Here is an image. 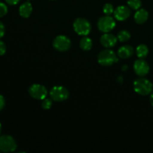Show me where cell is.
<instances>
[{"mask_svg": "<svg viewBox=\"0 0 153 153\" xmlns=\"http://www.w3.org/2000/svg\"><path fill=\"white\" fill-rule=\"evenodd\" d=\"M149 13L145 9H140L134 14V20L137 23L143 24L148 19Z\"/></svg>", "mask_w": 153, "mask_h": 153, "instance_id": "7c38bea8", "label": "cell"}, {"mask_svg": "<svg viewBox=\"0 0 153 153\" xmlns=\"http://www.w3.org/2000/svg\"><path fill=\"white\" fill-rule=\"evenodd\" d=\"M6 52V46L4 42L0 40V55H3Z\"/></svg>", "mask_w": 153, "mask_h": 153, "instance_id": "7402d4cb", "label": "cell"}, {"mask_svg": "<svg viewBox=\"0 0 153 153\" xmlns=\"http://www.w3.org/2000/svg\"><path fill=\"white\" fill-rule=\"evenodd\" d=\"M114 17L116 18L117 20L123 21L126 20L129 17L130 14H131V11L130 9L126 6H119L117 7L114 11Z\"/></svg>", "mask_w": 153, "mask_h": 153, "instance_id": "30bf717a", "label": "cell"}, {"mask_svg": "<svg viewBox=\"0 0 153 153\" xmlns=\"http://www.w3.org/2000/svg\"><path fill=\"white\" fill-rule=\"evenodd\" d=\"M51 99L55 102H62L69 98L70 93L68 90L63 86H55L49 93Z\"/></svg>", "mask_w": 153, "mask_h": 153, "instance_id": "3957f363", "label": "cell"}, {"mask_svg": "<svg viewBox=\"0 0 153 153\" xmlns=\"http://www.w3.org/2000/svg\"><path fill=\"white\" fill-rule=\"evenodd\" d=\"M73 28L75 31L79 35L86 36L91 32V23L84 18H78L73 22Z\"/></svg>", "mask_w": 153, "mask_h": 153, "instance_id": "277c9868", "label": "cell"}, {"mask_svg": "<svg viewBox=\"0 0 153 153\" xmlns=\"http://www.w3.org/2000/svg\"><path fill=\"white\" fill-rule=\"evenodd\" d=\"M1 123H0V133H1Z\"/></svg>", "mask_w": 153, "mask_h": 153, "instance_id": "83f0119b", "label": "cell"}, {"mask_svg": "<svg viewBox=\"0 0 153 153\" xmlns=\"http://www.w3.org/2000/svg\"><path fill=\"white\" fill-rule=\"evenodd\" d=\"M97 25L98 28L101 31L104 33H108L114 28L116 22L114 18L110 16V15H106L99 19Z\"/></svg>", "mask_w": 153, "mask_h": 153, "instance_id": "8992f818", "label": "cell"}, {"mask_svg": "<svg viewBox=\"0 0 153 153\" xmlns=\"http://www.w3.org/2000/svg\"><path fill=\"white\" fill-rule=\"evenodd\" d=\"M71 42L67 37L59 35L55 38L53 41V46L56 50L59 52H65L70 48Z\"/></svg>", "mask_w": 153, "mask_h": 153, "instance_id": "ba28073f", "label": "cell"}, {"mask_svg": "<svg viewBox=\"0 0 153 153\" xmlns=\"http://www.w3.org/2000/svg\"><path fill=\"white\" fill-rule=\"evenodd\" d=\"M128 4L133 10H138L141 6L140 0H128Z\"/></svg>", "mask_w": 153, "mask_h": 153, "instance_id": "ac0fdd59", "label": "cell"}, {"mask_svg": "<svg viewBox=\"0 0 153 153\" xmlns=\"http://www.w3.org/2000/svg\"><path fill=\"white\" fill-rule=\"evenodd\" d=\"M28 93L31 97L36 100H44L47 96V90L43 85L34 84L32 85L28 89Z\"/></svg>", "mask_w": 153, "mask_h": 153, "instance_id": "52a82bcc", "label": "cell"}, {"mask_svg": "<svg viewBox=\"0 0 153 153\" xmlns=\"http://www.w3.org/2000/svg\"><path fill=\"white\" fill-rule=\"evenodd\" d=\"M101 44L105 48H111L116 45L117 42V37L111 34H104L100 38Z\"/></svg>", "mask_w": 153, "mask_h": 153, "instance_id": "8fae6325", "label": "cell"}, {"mask_svg": "<svg viewBox=\"0 0 153 153\" xmlns=\"http://www.w3.org/2000/svg\"><path fill=\"white\" fill-rule=\"evenodd\" d=\"M136 52L139 58H144L147 56L149 53V49L145 44H140L137 47Z\"/></svg>", "mask_w": 153, "mask_h": 153, "instance_id": "9a60e30c", "label": "cell"}, {"mask_svg": "<svg viewBox=\"0 0 153 153\" xmlns=\"http://www.w3.org/2000/svg\"><path fill=\"white\" fill-rule=\"evenodd\" d=\"M93 43L92 40L89 37H83L80 40V47L81 49L85 51H88L92 48Z\"/></svg>", "mask_w": 153, "mask_h": 153, "instance_id": "2e32d148", "label": "cell"}, {"mask_svg": "<svg viewBox=\"0 0 153 153\" xmlns=\"http://www.w3.org/2000/svg\"><path fill=\"white\" fill-rule=\"evenodd\" d=\"M153 85L150 81L144 78L136 79L134 82V89L137 94L141 96H147L152 91Z\"/></svg>", "mask_w": 153, "mask_h": 153, "instance_id": "6da1fadb", "label": "cell"}, {"mask_svg": "<svg viewBox=\"0 0 153 153\" xmlns=\"http://www.w3.org/2000/svg\"><path fill=\"white\" fill-rule=\"evenodd\" d=\"M19 14L22 17L28 18L32 12V6L30 2H25L19 7Z\"/></svg>", "mask_w": 153, "mask_h": 153, "instance_id": "5bb4252c", "label": "cell"}, {"mask_svg": "<svg viewBox=\"0 0 153 153\" xmlns=\"http://www.w3.org/2000/svg\"><path fill=\"white\" fill-rule=\"evenodd\" d=\"M117 61L118 58L117 57L116 54L111 49L102 51L98 55V62L105 67L112 65Z\"/></svg>", "mask_w": 153, "mask_h": 153, "instance_id": "7a4b0ae2", "label": "cell"}, {"mask_svg": "<svg viewBox=\"0 0 153 153\" xmlns=\"http://www.w3.org/2000/svg\"><path fill=\"white\" fill-rule=\"evenodd\" d=\"M17 145L14 139L10 135L0 137V151L2 152H10L16 150Z\"/></svg>", "mask_w": 153, "mask_h": 153, "instance_id": "5b68a950", "label": "cell"}, {"mask_svg": "<svg viewBox=\"0 0 153 153\" xmlns=\"http://www.w3.org/2000/svg\"><path fill=\"white\" fill-rule=\"evenodd\" d=\"M7 4H10V5H14V4H16L19 1V0H5Z\"/></svg>", "mask_w": 153, "mask_h": 153, "instance_id": "d4e9b609", "label": "cell"}, {"mask_svg": "<svg viewBox=\"0 0 153 153\" xmlns=\"http://www.w3.org/2000/svg\"><path fill=\"white\" fill-rule=\"evenodd\" d=\"M5 105V100L1 95H0V111L2 110Z\"/></svg>", "mask_w": 153, "mask_h": 153, "instance_id": "cb8c5ba5", "label": "cell"}, {"mask_svg": "<svg viewBox=\"0 0 153 153\" xmlns=\"http://www.w3.org/2000/svg\"><path fill=\"white\" fill-rule=\"evenodd\" d=\"M126 69H127V66H125V67L123 66V70H126Z\"/></svg>", "mask_w": 153, "mask_h": 153, "instance_id": "4316f807", "label": "cell"}, {"mask_svg": "<svg viewBox=\"0 0 153 153\" xmlns=\"http://www.w3.org/2000/svg\"><path fill=\"white\" fill-rule=\"evenodd\" d=\"M114 11V10L113 5L110 3H107L103 7V12L105 15H111Z\"/></svg>", "mask_w": 153, "mask_h": 153, "instance_id": "d6986e66", "label": "cell"}, {"mask_svg": "<svg viewBox=\"0 0 153 153\" xmlns=\"http://www.w3.org/2000/svg\"><path fill=\"white\" fill-rule=\"evenodd\" d=\"M52 105V99L45 98L42 102V108L45 110H48L50 108Z\"/></svg>", "mask_w": 153, "mask_h": 153, "instance_id": "ffe728a7", "label": "cell"}, {"mask_svg": "<svg viewBox=\"0 0 153 153\" xmlns=\"http://www.w3.org/2000/svg\"><path fill=\"white\" fill-rule=\"evenodd\" d=\"M134 70L137 76L143 77L149 73V66L145 60H143V58H140L134 62Z\"/></svg>", "mask_w": 153, "mask_h": 153, "instance_id": "9c48e42d", "label": "cell"}, {"mask_svg": "<svg viewBox=\"0 0 153 153\" xmlns=\"http://www.w3.org/2000/svg\"><path fill=\"white\" fill-rule=\"evenodd\" d=\"M130 37H131V34L128 31H126V30L120 31L117 34V40H119V41L120 42L128 41Z\"/></svg>", "mask_w": 153, "mask_h": 153, "instance_id": "e0dca14e", "label": "cell"}, {"mask_svg": "<svg viewBox=\"0 0 153 153\" xmlns=\"http://www.w3.org/2000/svg\"><path fill=\"white\" fill-rule=\"evenodd\" d=\"M7 13V7L4 3L0 2V17H2L3 16Z\"/></svg>", "mask_w": 153, "mask_h": 153, "instance_id": "44dd1931", "label": "cell"}, {"mask_svg": "<svg viewBox=\"0 0 153 153\" xmlns=\"http://www.w3.org/2000/svg\"><path fill=\"white\" fill-rule=\"evenodd\" d=\"M4 31H5V28H4V24L0 22V38L4 36Z\"/></svg>", "mask_w": 153, "mask_h": 153, "instance_id": "603a6c76", "label": "cell"}, {"mask_svg": "<svg viewBox=\"0 0 153 153\" xmlns=\"http://www.w3.org/2000/svg\"><path fill=\"white\" fill-rule=\"evenodd\" d=\"M134 53V49L131 46H123L118 50V56L121 58H128Z\"/></svg>", "mask_w": 153, "mask_h": 153, "instance_id": "4fadbf2b", "label": "cell"}, {"mask_svg": "<svg viewBox=\"0 0 153 153\" xmlns=\"http://www.w3.org/2000/svg\"><path fill=\"white\" fill-rule=\"evenodd\" d=\"M150 103H151V105L153 106V93L151 94V96H150Z\"/></svg>", "mask_w": 153, "mask_h": 153, "instance_id": "484cf974", "label": "cell"}]
</instances>
